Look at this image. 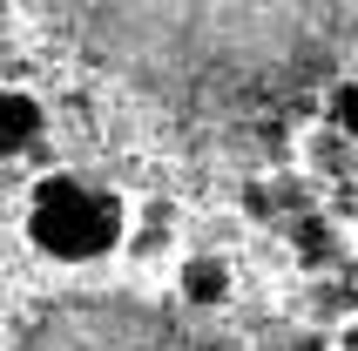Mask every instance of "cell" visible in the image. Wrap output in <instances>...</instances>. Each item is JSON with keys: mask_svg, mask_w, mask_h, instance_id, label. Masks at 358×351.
Masks as SVG:
<instances>
[{"mask_svg": "<svg viewBox=\"0 0 358 351\" xmlns=\"http://www.w3.org/2000/svg\"><path fill=\"white\" fill-rule=\"evenodd\" d=\"M48 115H41L34 95H0V156H20V149H34Z\"/></svg>", "mask_w": 358, "mask_h": 351, "instance_id": "277c9868", "label": "cell"}, {"mask_svg": "<svg viewBox=\"0 0 358 351\" xmlns=\"http://www.w3.org/2000/svg\"><path fill=\"white\" fill-rule=\"evenodd\" d=\"M331 129H338V142H358V75H345L338 88H331Z\"/></svg>", "mask_w": 358, "mask_h": 351, "instance_id": "8992f818", "label": "cell"}, {"mask_svg": "<svg viewBox=\"0 0 358 351\" xmlns=\"http://www.w3.org/2000/svg\"><path fill=\"white\" fill-rule=\"evenodd\" d=\"M27 236L55 264H95L122 243V203L88 176H48L27 203Z\"/></svg>", "mask_w": 358, "mask_h": 351, "instance_id": "3957f363", "label": "cell"}, {"mask_svg": "<svg viewBox=\"0 0 358 351\" xmlns=\"http://www.w3.org/2000/svg\"><path fill=\"white\" fill-rule=\"evenodd\" d=\"M182 297H189L196 311L223 304V297H230V271H223L217 257H196V264H182Z\"/></svg>", "mask_w": 358, "mask_h": 351, "instance_id": "5b68a950", "label": "cell"}, {"mask_svg": "<svg viewBox=\"0 0 358 351\" xmlns=\"http://www.w3.org/2000/svg\"><path fill=\"white\" fill-rule=\"evenodd\" d=\"M14 351H203L189 324L162 317L142 297H61L41 311Z\"/></svg>", "mask_w": 358, "mask_h": 351, "instance_id": "7a4b0ae2", "label": "cell"}, {"mask_svg": "<svg viewBox=\"0 0 358 351\" xmlns=\"http://www.w3.org/2000/svg\"><path fill=\"white\" fill-rule=\"evenodd\" d=\"M88 55L136 75L156 95L210 101L237 88H271L318 55L331 14L304 7H88L75 14Z\"/></svg>", "mask_w": 358, "mask_h": 351, "instance_id": "6da1fadb", "label": "cell"}]
</instances>
